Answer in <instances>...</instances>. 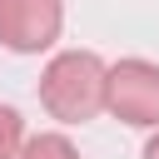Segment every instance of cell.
Masks as SVG:
<instances>
[{
  "label": "cell",
  "instance_id": "3",
  "mask_svg": "<svg viewBox=\"0 0 159 159\" xmlns=\"http://www.w3.org/2000/svg\"><path fill=\"white\" fill-rule=\"evenodd\" d=\"M65 30V0H0V45L15 55H40Z\"/></svg>",
  "mask_w": 159,
  "mask_h": 159
},
{
  "label": "cell",
  "instance_id": "5",
  "mask_svg": "<svg viewBox=\"0 0 159 159\" xmlns=\"http://www.w3.org/2000/svg\"><path fill=\"white\" fill-rule=\"evenodd\" d=\"M20 144H25V119H20V109L0 104V159H15Z\"/></svg>",
  "mask_w": 159,
  "mask_h": 159
},
{
  "label": "cell",
  "instance_id": "4",
  "mask_svg": "<svg viewBox=\"0 0 159 159\" xmlns=\"http://www.w3.org/2000/svg\"><path fill=\"white\" fill-rule=\"evenodd\" d=\"M15 159H80V149H75L65 134H30Z\"/></svg>",
  "mask_w": 159,
  "mask_h": 159
},
{
  "label": "cell",
  "instance_id": "1",
  "mask_svg": "<svg viewBox=\"0 0 159 159\" xmlns=\"http://www.w3.org/2000/svg\"><path fill=\"white\" fill-rule=\"evenodd\" d=\"M104 60L94 50H65L40 70V104L60 124H89L104 114Z\"/></svg>",
  "mask_w": 159,
  "mask_h": 159
},
{
  "label": "cell",
  "instance_id": "6",
  "mask_svg": "<svg viewBox=\"0 0 159 159\" xmlns=\"http://www.w3.org/2000/svg\"><path fill=\"white\" fill-rule=\"evenodd\" d=\"M144 159H159V134H149V144H144Z\"/></svg>",
  "mask_w": 159,
  "mask_h": 159
},
{
  "label": "cell",
  "instance_id": "2",
  "mask_svg": "<svg viewBox=\"0 0 159 159\" xmlns=\"http://www.w3.org/2000/svg\"><path fill=\"white\" fill-rule=\"evenodd\" d=\"M104 109L134 129H159V65L119 60L104 70Z\"/></svg>",
  "mask_w": 159,
  "mask_h": 159
}]
</instances>
